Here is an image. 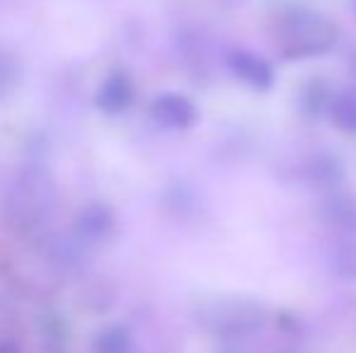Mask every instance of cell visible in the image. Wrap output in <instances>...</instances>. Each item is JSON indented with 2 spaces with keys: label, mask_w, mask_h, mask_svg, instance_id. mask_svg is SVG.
I'll return each instance as SVG.
<instances>
[{
  "label": "cell",
  "mask_w": 356,
  "mask_h": 353,
  "mask_svg": "<svg viewBox=\"0 0 356 353\" xmlns=\"http://www.w3.org/2000/svg\"><path fill=\"white\" fill-rule=\"evenodd\" d=\"M339 29L310 8H289L279 15L274 42L286 58H318L337 46Z\"/></svg>",
  "instance_id": "1"
},
{
  "label": "cell",
  "mask_w": 356,
  "mask_h": 353,
  "mask_svg": "<svg viewBox=\"0 0 356 353\" xmlns=\"http://www.w3.org/2000/svg\"><path fill=\"white\" fill-rule=\"evenodd\" d=\"M150 117L158 126L170 131H187L197 123L199 109L189 97L179 92H163L150 104Z\"/></svg>",
  "instance_id": "2"
},
{
  "label": "cell",
  "mask_w": 356,
  "mask_h": 353,
  "mask_svg": "<svg viewBox=\"0 0 356 353\" xmlns=\"http://www.w3.org/2000/svg\"><path fill=\"white\" fill-rule=\"evenodd\" d=\"M228 71L233 73L235 80L245 83L248 87L257 89V92H264V89L274 87V68L272 63L267 61L259 53L250 51V49H238L228 56Z\"/></svg>",
  "instance_id": "3"
},
{
  "label": "cell",
  "mask_w": 356,
  "mask_h": 353,
  "mask_svg": "<svg viewBox=\"0 0 356 353\" xmlns=\"http://www.w3.org/2000/svg\"><path fill=\"white\" fill-rule=\"evenodd\" d=\"M318 216L332 230L356 235V193H349L344 189L323 193L318 203Z\"/></svg>",
  "instance_id": "4"
},
{
  "label": "cell",
  "mask_w": 356,
  "mask_h": 353,
  "mask_svg": "<svg viewBox=\"0 0 356 353\" xmlns=\"http://www.w3.org/2000/svg\"><path fill=\"white\" fill-rule=\"evenodd\" d=\"M134 102V83L124 73H112L99 87L97 107L104 109L107 114H122L131 107Z\"/></svg>",
  "instance_id": "5"
},
{
  "label": "cell",
  "mask_w": 356,
  "mask_h": 353,
  "mask_svg": "<svg viewBox=\"0 0 356 353\" xmlns=\"http://www.w3.org/2000/svg\"><path fill=\"white\" fill-rule=\"evenodd\" d=\"M305 177L313 187L323 189L325 193L332 191V189H342V179H344V165L339 157L334 155H315L308 162V170Z\"/></svg>",
  "instance_id": "6"
},
{
  "label": "cell",
  "mask_w": 356,
  "mask_h": 353,
  "mask_svg": "<svg viewBox=\"0 0 356 353\" xmlns=\"http://www.w3.org/2000/svg\"><path fill=\"white\" fill-rule=\"evenodd\" d=\"M334 99V92L332 87L327 85V80L323 78H313L308 80L303 87H300V94H298V107H300V114L305 119H320L330 112V104Z\"/></svg>",
  "instance_id": "7"
},
{
  "label": "cell",
  "mask_w": 356,
  "mask_h": 353,
  "mask_svg": "<svg viewBox=\"0 0 356 353\" xmlns=\"http://www.w3.org/2000/svg\"><path fill=\"white\" fill-rule=\"evenodd\" d=\"M327 117H330V121L334 123V128H339V131L347 133V136H354L356 133V92L354 89L334 92Z\"/></svg>",
  "instance_id": "8"
},
{
  "label": "cell",
  "mask_w": 356,
  "mask_h": 353,
  "mask_svg": "<svg viewBox=\"0 0 356 353\" xmlns=\"http://www.w3.org/2000/svg\"><path fill=\"white\" fill-rule=\"evenodd\" d=\"M330 271L342 281H356V237L342 240L330 250Z\"/></svg>",
  "instance_id": "9"
},
{
  "label": "cell",
  "mask_w": 356,
  "mask_h": 353,
  "mask_svg": "<svg viewBox=\"0 0 356 353\" xmlns=\"http://www.w3.org/2000/svg\"><path fill=\"white\" fill-rule=\"evenodd\" d=\"M354 10H356V0H354Z\"/></svg>",
  "instance_id": "10"
}]
</instances>
